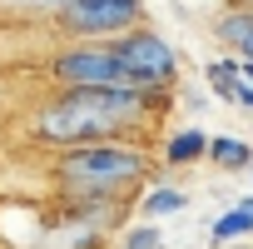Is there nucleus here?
Listing matches in <instances>:
<instances>
[{"label": "nucleus", "mask_w": 253, "mask_h": 249, "mask_svg": "<svg viewBox=\"0 0 253 249\" xmlns=\"http://www.w3.org/2000/svg\"><path fill=\"white\" fill-rule=\"evenodd\" d=\"M204 80H238V60H228V55L209 60V65H204Z\"/></svg>", "instance_id": "obj_14"}, {"label": "nucleus", "mask_w": 253, "mask_h": 249, "mask_svg": "<svg viewBox=\"0 0 253 249\" xmlns=\"http://www.w3.org/2000/svg\"><path fill=\"white\" fill-rule=\"evenodd\" d=\"M40 70L50 85H124V70L109 40H70L50 50Z\"/></svg>", "instance_id": "obj_5"}, {"label": "nucleus", "mask_w": 253, "mask_h": 249, "mask_svg": "<svg viewBox=\"0 0 253 249\" xmlns=\"http://www.w3.org/2000/svg\"><path fill=\"white\" fill-rule=\"evenodd\" d=\"M169 100H174L169 90H139V85H55L45 100H35L25 120V140L50 155L94 140H134L154 124V115Z\"/></svg>", "instance_id": "obj_1"}, {"label": "nucleus", "mask_w": 253, "mask_h": 249, "mask_svg": "<svg viewBox=\"0 0 253 249\" xmlns=\"http://www.w3.org/2000/svg\"><path fill=\"white\" fill-rule=\"evenodd\" d=\"M243 234H253V194H243L228 214H218L209 224V239L213 244H228V239H243Z\"/></svg>", "instance_id": "obj_12"}, {"label": "nucleus", "mask_w": 253, "mask_h": 249, "mask_svg": "<svg viewBox=\"0 0 253 249\" xmlns=\"http://www.w3.org/2000/svg\"><path fill=\"white\" fill-rule=\"evenodd\" d=\"M109 234L104 229H89L80 219H65V214H45V234L35 239V249H104Z\"/></svg>", "instance_id": "obj_7"}, {"label": "nucleus", "mask_w": 253, "mask_h": 249, "mask_svg": "<svg viewBox=\"0 0 253 249\" xmlns=\"http://www.w3.org/2000/svg\"><path fill=\"white\" fill-rule=\"evenodd\" d=\"M204 155H209V135L199 130V124H184V130L164 135V145H159V160L164 165H199Z\"/></svg>", "instance_id": "obj_9"}, {"label": "nucleus", "mask_w": 253, "mask_h": 249, "mask_svg": "<svg viewBox=\"0 0 253 249\" xmlns=\"http://www.w3.org/2000/svg\"><path fill=\"white\" fill-rule=\"evenodd\" d=\"M238 75H243V80L253 85V60H248V55H238Z\"/></svg>", "instance_id": "obj_16"}, {"label": "nucleus", "mask_w": 253, "mask_h": 249, "mask_svg": "<svg viewBox=\"0 0 253 249\" xmlns=\"http://www.w3.org/2000/svg\"><path fill=\"white\" fill-rule=\"evenodd\" d=\"M233 105H238V110H253V85H248L243 75H238V85H233Z\"/></svg>", "instance_id": "obj_15"}, {"label": "nucleus", "mask_w": 253, "mask_h": 249, "mask_svg": "<svg viewBox=\"0 0 253 249\" xmlns=\"http://www.w3.org/2000/svg\"><path fill=\"white\" fill-rule=\"evenodd\" d=\"M184 209H189V194L174 189L169 180H159L139 194V219H169V214H184Z\"/></svg>", "instance_id": "obj_10"}, {"label": "nucleus", "mask_w": 253, "mask_h": 249, "mask_svg": "<svg viewBox=\"0 0 253 249\" xmlns=\"http://www.w3.org/2000/svg\"><path fill=\"white\" fill-rule=\"evenodd\" d=\"M248 30H253V5H238V0H223V10L213 15V40L223 45V50H243V40H248Z\"/></svg>", "instance_id": "obj_8"}, {"label": "nucleus", "mask_w": 253, "mask_h": 249, "mask_svg": "<svg viewBox=\"0 0 253 249\" xmlns=\"http://www.w3.org/2000/svg\"><path fill=\"white\" fill-rule=\"evenodd\" d=\"M164 170L139 140H94L50 155L55 189H89V194H139V185H159Z\"/></svg>", "instance_id": "obj_2"}, {"label": "nucleus", "mask_w": 253, "mask_h": 249, "mask_svg": "<svg viewBox=\"0 0 253 249\" xmlns=\"http://www.w3.org/2000/svg\"><path fill=\"white\" fill-rule=\"evenodd\" d=\"M238 5H253V0H238Z\"/></svg>", "instance_id": "obj_18"}, {"label": "nucleus", "mask_w": 253, "mask_h": 249, "mask_svg": "<svg viewBox=\"0 0 253 249\" xmlns=\"http://www.w3.org/2000/svg\"><path fill=\"white\" fill-rule=\"evenodd\" d=\"M204 160H213V170H223V175H238V170L253 165V145L238 140V135H209V155Z\"/></svg>", "instance_id": "obj_11"}, {"label": "nucleus", "mask_w": 253, "mask_h": 249, "mask_svg": "<svg viewBox=\"0 0 253 249\" xmlns=\"http://www.w3.org/2000/svg\"><path fill=\"white\" fill-rule=\"evenodd\" d=\"M248 170H253V165H248Z\"/></svg>", "instance_id": "obj_19"}, {"label": "nucleus", "mask_w": 253, "mask_h": 249, "mask_svg": "<svg viewBox=\"0 0 253 249\" xmlns=\"http://www.w3.org/2000/svg\"><path fill=\"white\" fill-rule=\"evenodd\" d=\"M238 55H248V60H253V30H248V40H243V50H238Z\"/></svg>", "instance_id": "obj_17"}, {"label": "nucleus", "mask_w": 253, "mask_h": 249, "mask_svg": "<svg viewBox=\"0 0 253 249\" xmlns=\"http://www.w3.org/2000/svg\"><path fill=\"white\" fill-rule=\"evenodd\" d=\"M119 249H164L159 219H139V224H124V239H119Z\"/></svg>", "instance_id": "obj_13"}, {"label": "nucleus", "mask_w": 253, "mask_h": 249, "mask_svg": "<svg viewBox=\"0 0 253 249\" xmlns=\"http://www.w3.org/2000/svg\"><path fill=\"white\" fill-rule=\"evenodd\" d=\"M134 25H144V0H65L55 10L65 40H114Z\"/></svg>", "instance_id": "obj_4"}, {"label": "nucleus", "mask_w": 253, "mask_h": 249, "mask_svg": "<svg viewBox=\"0 0 253 249\" xmlns=\"http://www.w3.org/2000/svg\"><path fill=\"white\" fill-rule=\"evenodd\" d=\"M114 55H119V70H124V85H139V90H174L179 85V50L154 30V25H134L109 40Z\"/></svg>", "instance_id": "obj_3"}, {"label": "nucleus", "mask_w": 253, "mask_h": 249, "mask_svg": "<svg viewBox=\"0 0 253 249\" xmlns=\"http://www.w3.org/2000/svg\"><path fill=\"white\" fill-rule=\"evenodd\" d=\"M134 209V194H89V189H55V214L65 219H80L89 229H124V219H129Z\"/></svg>", "instance_id": "obj_6"}]
</instances>
